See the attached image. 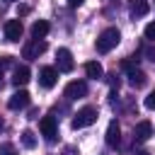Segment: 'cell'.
Instances as JSON below:
<instances>
[{
  "instance_id": "6da1fadb",
  "label": "cell",
  "mask_w": 155,
  "mask_h": 155,
  "mask_svg": "<svg viewBox=\"0 0 155 155\" xmlns=\"http://www.w3.org/2000/svg\"><path fill=\"white\" fill-rule=\"evenodd\" d=\"M119 41H121V31H119L116 27H109V29H104V31L97 36V51H99V53H109L111 48H116Z\"/></svg>"
},
{
  "instance_id": "7a4b0ae2",
  "label": "cell",
  "mask_w": 155,
  "mask_h": 155,
  "mask_svg": "<svg viewBox=\"0 0 155 155\" xmlns=\"http://www.w3.org/2000/svg\"><path fill=\"white\" fill-rule=\"evenodd\" d=\"M94 121H97V109H94V107H82V109L73 116L70 126L78 131V128H87V126H92Z\"/></svg>"
},
{
  "instance_id": "3957f363",
  "label": "cell",
  "mask_w": 155,
  "mask_h": 155,
  "mask_svg": "<svg viewBox=\"0 0 155 155\" xmlns=\"http://www.w3.org/2000/svg\"><path fill=\"white\" fill-rule=\"evenodd\" d=\"M39 128H41V133H44V138L48 143H56V138H58V121H56V116H41Z\"/></svg>"
},
{
  "instance_id": "277c9868",
  "label": "cell",
  "mask_w": 155,
  "mask_h": 155,
  "mask_svg": "<svg viewBox=\"0 0 155 155\" xmlns=\"http://www.w3.org/2000/svg\"><path fill=\"white\" fill-rule=\"evenodd\" d=\"M44 51H46V41H44V39H31V41L24 44L22 56H24L27 61H34V58H39Z\"/></svg>"
},
{
  "instance_id": "5b68a950",
  "label": "cell",
  "mask_w": 155,
  "mask_h": 155,
  "mask_svg": "<svg viewBox=\"0 0 155 155\" xmlns=\"http://www.w3.org/2000/svg\"><path fill=\"white\" fill-rule=\"evenodd\" d=\"M56 82H58V68H53V65H44V68L39 70V85L46 87V90H51Z\"/></svg>"
},
{
  "instance_id": "8992f818",
  "label": "cell",
  "mask_w": 155,
  "mask_h": 155,
  "mask_svg": "<svg viewBox=\"0 0 155 155\" xmlns=\"http://www.w3.org/2000/svg\"><path fill=\"white\" fill-rule=\"evenodd\" d=\"M87 97V82L85 80H73L65 85V99H82Z\"/></svg>"
},
{
  "instance_id": "52a82bcc",
  "label": "cell",
  "mask_w": 155,
  "mask_h": 155,
  "mask_svg": "<svg viewBox=\"0 0 155 155\" xmlns=\"http://www.w3.org/2000/svg\"><path fill=\"white\" fill-rule=\"evenodd\" d=\"M56 65H58V70H61V73H70V70L75 68L73 53H70L68 48H58V51H56Z\"/></svg>"
},
{
  "instance_id": "ba28073f",
  "label": "cell",
  "mask_w": 155,
  "mask_h": 155,
  "mask_svg": "<svg viewBox=\"0 0 155 155\" xmlns=\"http://www.w3.org/2000/svg\"><path fill=\"white\" fill-rule=\"evenodd\" d=\"M22 31H24L22 19H7V22H5V39H7V41H12V44L19 41Z\"/></svg>"
},
{
  "instance_id": "9c48e42d",
  "label": "cell",
  "mask_w": 155,
  "mask_h": 155,
  "mask_svg": "<svg viewBox=\"0 0 155 155\" xmlns=\"http://www.w3.org/2000/svg\"><path fill=\"white\" fill-rule=\"evenodd\" d=\"M126 78H128V85L131 87H136V90H140V87H145L148 85V75L136 65V68H131V70H126Z\"/></svg>"
},
{
  "instance_id": "30bf717a",
  "label": "cell",
  "mask_w": 155,
  "mask_h": 155,
  "mask_svg": "<svg viewBox=\"0 0 155 155\" xmlns=\"http://www.w3.org/2000/svg\"><path fill=\"white\" fill-rule=\"evenodd\" d=\"M29 102H31L29 92H27V90H17V92H15V94L7 99V107L17 111V109H24V107H29Z\"/></svg>"
},
{
  "instance_id": "8fae6325",
  "label": "cell",
  "mask_w": 155,
  "mask_h": 155,
  "mask_svg": "<svg viewBox=\"0 0 155 155\" xmlns=\"http://www.w3.org/2000/svg\"><path fill=\"white\" fill-rule=\"evenodd\" d=\"M150 136H153V124H150V121H138L136 128H133V140L145 143Z\"/></svg>"
},
{
  "instance_id": "7c38bea8",
  "label": "cell",
  "mask_w": 155,
  "mask_h": 155,
  "mask_svg": "<svg viewBox=\"0 0 155 155\" xmlns=\"http://www.w3.org/2000/svg\"><path fill=\"white\" fill-rule=\"evenodd\" d=\"M119 140H121V126H119V121L114 119V121H109V128H107V145H109V148H116Z\"/></svg>"
},
{
  "instance_id": "4fadbf2b",
  "label": "cell",
  "mask_w": 155,
  "mask_h": 155,
  "mask_svg": "<svg viewBox=\"0 0 155 155\" xmlns=\"http://www.w3.org/2000/svg\"><path fill=\"white\" fill-rule=\"evenodd\" d=\"M27 82H29V68L27 65H17L12 70V85L15 87H24Z\"/></svg>"
},
{
  "instance_id": "5bb4252c",
  "label": "cell",
  "mask_w": 155,
  "mask_h": 155,
  "mask_svg": "<svg viewBox=\"0 0 155 155\" xmlns=\"http://www.w3.org/2000/svg\"><path fill=\"white\" fill-rule=\"evenodd\" d=\"M48 29H51V27H48L46 19H36V22L31 24V36H34V39H44V36L48 34Z\"/></svg>"
},
{
  "instance_id": "9a60e30c",
  "label": "cell",
  "mask_w": 155,
  "mask_h": 155,
  "mask_svg": "<svg viewBox=\"0 0 155 155\" xmlns=\"http://www.w3.org/2000/svg\"><path fill=\"white\" fill-rule=\"evenodd\" d=\"M85 73H87V78H92V80H99V78H104V68H102L97 61H90V63H85Z\"/></svg>"
},
{
  "instance_id": "2e32d148",
  "label": "cell",
  "mask_w": 155,
  "mask_h": 155,
  "mask_svg": "<svg viewBox=\"0 0 155 155\" xmlns=\"http://www.w3.org/2000/svg\"><path fill=\"white\" fill-rule=\"evenodd\" d=\"M148 10H150V5H148L145 0H133V5H131V15H133L136 19H138V17H145Z\"/></svg>"
},
{
  "instance_id": "e0dca14e",
  "label": "cell",
  "mask_w": 155,
  "mask_h": 155,
  "mask_svg": "<svg viewBox=\"0 0 155 155\" xmlns=\"http://www.w3.org/2000/svg\"><path fill=\"white\" fill-rule=\"evenodd\" d=\"M22 145H24V148H29V150H31V148H36V136H34L29 128H27V131H22Z\"/></svg>"
},
{
  "instance_id": "ac0fdd59",
  "label": "cell",
  "mask_w": 155,
  "mask_h": 155,
  "mask_svg": "<svg viewBox=\"0 0 155 155\" xmlns=\"http://www.w3.org/2000/svg\"><path fill=\"white\" fill-rule=\"evenodd\" d=\"M15 61H12V56H2L0 58V87H2V73H5V68H10Z\"/></svg>"
},
{
  "instance_id": "d6986e66",
  "label": "cell",
  "mask_w": 155,
  "mask_h": 155,
  "mask_svg": "<svg viewBox=\"0 0 155 155\" xmlns=\"http://www.w3.org/2000/svg\"><path fill=\"white\" fill-rule=\"evenodd\" d=\"M0 155H17V148L12 143H0Z\"/></svg>"
},
{
  "instance_id": "ffe728a7",
  "label": "cell",
  "mask_w": 155,
  "mask_h": 155,
  "mask_svg": "<svg viewBox=\"0 0 155 155\" xmlns=\"http://www.w3.org/2000/svg\"><path fill=\"white\" fill-rule=\"evenodd\" d=\"M107 82L111 85V90H119V85H121V78H119L116 73H109V75H107Z\"/></svg>"
},
{
  "instance_id": "44dd1931",
  "label": "cell",
  "mask_w": 155,
  "mask_h": 155,
  "mask_svg": "<svg viewBox=\"0 0 155 155\" xmlns=\"http://www.w3.org/2000/svg\"><path fill=\"white\" fill-rule=\"evenodd\" d=\"M145 39H150V41H155V22H150V24L145 27Z\"/></svg>"
},
{
  "instance_id": "7402d4cb",
  "label": "cell",
  "mask_w": 155,
  "mask_h": 155,
  "mask_svg": "<svg viewBox=\"0 0 155 155\" xmlns=\"http://www.w3.org/2000/svg\"><path fill=\"white\" fill-rule=\"evenodd\" d=\"M143 104H145V109H155V92H150V94L145 97Z\"/></svg>"
},
{
  "instance_id": "603a6c76",
  "label": "cell",
  "mask_w": 155,
  "mask_h": 155,
  "mask_svg": "<svg viewBox=\"0 0 155 155\" xmlns=\"http://www.w3.org/2000/svg\"><path fill=\"white\" fill-rule=\"evenodd\" d=\"M82 2H85V0H68V7H73V10H75V7H80Z\"/></svg>"
},
{
  "instance_id": "cb8c5ba5",
  "label": "cell",
  "mask_w": 155,
  "mask_h": 155,
  "mask_svg": "<svg viewBox=\"0 0 155 155\" xmlns=\"http://www.w3.org/2000/svg\"><path fill=\"white\" fill-rule=\"evenodd\" d=\"M145 56H148L150 61H155V48H148V51H145Z\"/></svg>"
},
{
  "instance_id": "d4e9b609",
  "label": "cell",
  "mask_w": 155,
  "mask_h": 155,
  "mask_svg": "<svg viewBox=\"0 0 155 155\" xmlns=\"http://www.w3.org/2000/svg\"><path fill=\"white\" fill-rule=\"evenodd\" d=\"M65 155H78V150L75 148H65Z\"/></svg>"
},
{
  "instance_id": "484cf974",
  "label": "cell",
  "mask_w": 155,
  "mask_h": 155,
  "mask_svg": "<svg viewBox=\"0 0 155 155\" xmlns=\"http://www.w3.org/2000/svg\"><path fill=\"white\" fill-rule=\"evenodd\" d=\"M133 155H150V153H145V150H136Z\"/></svg>"
},
{
  "instance_id": "4316f807",
  "label": "cell",
  "mask_w": 155,
  "mask_h": 155,
  "mask_svg": "<svg viewBox=\"0 0 155 155\" xmlns=\"http://www.w3.org/2000/svg\"><path fill=\"white\" fill-rule=\"evenodd\" d=\"M2 128H5V124H2V119H0V131H2Z\"/></svg>"
},
{
  "instance_id": "83f0119b",
  "label": "cell",
  "mask_w": 155,
  "mask_h": 155,
  "mask_svg": "<svg viewBox=\"0 0 155 155\" xmlns=\"http://www.w3.org/2000/svg\"><path fill=\"white\" fill-rule=\"evenodd\" d=\"M5 2H15V0H5Z\"/></svg>"
}]
</instances>
